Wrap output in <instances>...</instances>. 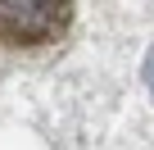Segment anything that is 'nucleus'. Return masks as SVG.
<instances>
[{"label": "nucleus", "mask_w": 154, "mask_h": 150, "mask_svg": "<svg viewBox=\"0 0 154 150\" xmlns=\"http://www.w3.org/2000/svg\"><path fill=\"white\" fill-rule=\"evenodd\" d=\"M72 18V0H0V41L41 46L54 41Z\"/></svg>", "instance_id": "f257e3e1"}, {"label": "nucleus", "mask_w": 154, "mask_h": 150, "mask_svg": "<svg viewBox=\"0 0 154 150\" xmlns=\"http://www.w3.org/2000/svg\"><path fill=\"white\" fill-rule=\"evenodd\" d=\"M145 82H149V91H154V50L145 55Z\"/></svg>", "instance_id": "f03ea898"}]
</instances>
